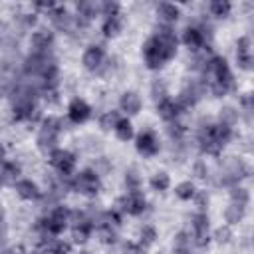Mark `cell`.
I'll return each instance as SVG.
<instances>
[{
	"instance_id": "cell-1",
	"label": "cell",
	"mask_w": 254,
	"mask_h": 254,
	"mask_svg": "<svg viewBox=\"0 0 254 254\" xmlns=\"http://www.w3.org/2000/svg\"><path fill=\"white\" fill-rule=\"evenodd\" d=\"M179 54V34L175 28L155 26L141 44V60L149 71L159 73Z\"/></svg>"
},
{
	"instance_id": "cell-2",
	"label": "cell",
	"mask_w": 254,
	"mask_h": 254,
	"mask_svg": "<svg viewBox=\"0 0 254 254\" xmlns=\"http://www.w3.org/2000/svg\"><path fill=\"white\" fill-rule=\"evenodd\" d=\"M200 77L206 81V91L208 95L216 97V99H222V97H228L232 93H236V77H234V71L230 67V62L220 56V54H212L204 71L200 73Z\"/></svg>"
},
{
	"instance_id": "cell-3",
	"label": "cell",
	"mask_w": 254,
	"mask_h": 254,
	"mask_svg": "<svg viewBox=\"0 0 254 254\" xmlns=\"http://www.w3.org/2000/svg\"><path fill=\"white\" fill-rule=\"evenodd\" d=\"M67 119L62 117V115H56V113H48L44 115V119L40 121V125L36 127V139H34V145L36 149L48 157L50 153H54L58 147H62V135L67 127Z\"/></svg>"
},
{
	"instance_id": "cell-4",
	"label": "cell",
	"mask_w": 254,
	"mask_h": 254,
	"mask_svg": "<svg viewBox=\"0 0 254 254\" xmlns=\"http://www.w3.org/2000/svg\"><path fill=\"white\" fill-rule=\"evenodd\" d=\"M252 173L248 161L242 155H224L218 167L212 171L210 183L218 189H230L232 185H240Z\"/></svg>"
},
{
	"instance_id": "cell-5",
	"label": "cell",
	"mask_w": 254,
	"mask_h": 254,
	"mask_svg": "<svg viewBox=\"0 0 254 254\" xmlns=\"http://www.w3.org/2000/svg\"><path fill=\"white\" fill-rule=\"evenodd\" d=\"M109 52L105 48L103 42H89L83 46V52H81V67L91 73V75H97V77H103L105 73V67H107V62H109Z\"/></svg>"
},
{
	"instance_id": "cell-6",
	"label": "cell",
	"mask_w": 254,
	"mask_h": 254,
	"mask_svg": "<svg viewBox=\"0 0 254 254\" xmlns=\"http://www.w3.org/2000/svg\"><path fill=\"white\" fill-rule=\"evenodd\" d=\"M101 190H103V179H99L89 167L77 169V173L69 179V192H75L87 200L97 198Z\"/></svg>"
},
{
	"instance_id": "cell-7",
	"label": "cell",
	"mask_w": 254,
	"mask_h": 254,
	"mask_svg": "<svg viewBox=\"0 0 254 254\" xmlns=\"http://www.w3.org/2000/svg\"><path fill=\"white\" fill-rule=\"evenodd\" d=\"M210 216L208 212H198L194 210L190 214V220H189V228L187 232L190 234V242H192V248L194 250H204L208 248L212 242H210Z\"/></svg>"
},
{
	"instance_id": "cell-8",
	"label": "cell",
	"mask_w": 254,
	"mask_h": 254,
	"mask_svg": "<svg viewBox=\"0 0 254 254\" xmlns=\"http://www.w3.org/2000/svg\"><path fill=\"white\" fill-rule=\"evenodd\" d=\"M48 26L56 32V34H64L67 38H73L75 36V30H77V24H75V16H73V10L65 4H56L48 14Z\"/></svg>"
},
{
	"instance_id": "cell-9",
	"label": "cell",
	"mask_w": 254,
	"mask_h": 254,
	"mask_svg": "<svg viewBox=\"0 0 254 254\" xmlns=\"http://www.w3.org/2000/svg\"><path fill=\"white\" fill-rule=\"evenodd\" d=\"M69 212H71V206H67L65 202H60L56 206H52L48 212L40 214L38 220L42 222V226L54 234V236H62L64 232L69 230Z\"/></svg>"
},
{
	"instance_id": "cell-10",
	"label": "cell",
	"mask_w": 254,
	"mask_h": 254,
	"mask_svg": "<svg viewBox=\"0 0 254 254\" xmlns=\"http://www.w3.org/2000/svg\"><path fill=\"white\" fill-rule=\"evenodd\" d=\"M46 159H48L52 173H56L62 179H71L77 173V153H73L67 147H58Z\"/></svg>"
},
{
	"instance_id": "cell-11",
	"label": "cell",
	"mask_w": 254,
	"mask_h": 254,
	"mask_svg": "<svg viewBox=\"0 0 254 254\" xmlns=\"http://www.w3.org/2000/svg\"><path fill=\"white\" fill-rule=\"evenodd\" d=\"M115 208H119L125 216H133V218H141L145 216V212L149 210V198L145 194V190H127L125 194H121L115 202Z\"/></svg>"
},
{
	"instance_id": "cell-12",
	"label": "cell",
	"mask_w": 254,
	"mask_h": 254,
	"mask_svg": "<svg viewBox=\"0 0 254 254\" xmlns=\"http://www.w3.org/2000/svg\"><path fill=\"white\" fill-rule=\"evenodd\" d=\"M26 40H28V52H34V54H54L58 34L48 24H40L36 30H32L26 36Z\"/></svg>"
},
{
	"instance_id": "cell-13",
	"label": "cell",
	"mask_w": 254,
	"mask_h": 254,
	"mask_svg": "<svg viewBox=\"0 0 254 254\" xmlns=\"http://www.w3.org/2000/svg\"><path fill=\"white\" fill-rule=\"evenodd\" d=\"M133 145H135V151L141 159H155L163 151V141H161L159 133L155 129H149V127L135 133Z\"/></svg>"
},
{
	"instance_id": "cell-14",
	"label": "cell",
	"mask_w": 254,
	"mask_h": 254,
	"mask_svg": "<svg viewBox=\"0 0 254 254\" xmlns=\"http://www.w3.org/2000/svg\"><path fill=\"white\" fill-rule=\"evenodd\" d=\"M65 119L71 127H77V125H85L87 121L93 119V107L91 103L85 99V97H71L65 105Z\"/></svg>"
},
{
	"instance_id": "cell-15",
	"label": "cell",
	"mask_w": 254,
	"mask_h": 254,
	"mask_svg": "<svg viewBox=\"0 0 254 254\" xmlns=\"http://www.w3.org/2000/svg\"><path fill=\"white\" fill-rule=\"evenodd\" d=\"M153 16H155V26L175 28L185 14H183V6L181 4L157 2V4H153Z\"/></svg>"
},
{
	"instance_id": "cell-16",
	"label": "cell",
	"mask_w": 254,
	"mask_h": 254,
	"mask_svg": "<svg viewBox=\"0 0 254 254\" xmlns=\"http://www.w3.org/2000/svg\"><path fill=\"white\" fill-rule=\"evenodd\" d=\"M177 34H179V46H183L189 54H196V52L204 50L206 46H212V44L206 42V38H204L202 32L198 30V26H194L192 22L185 24L183 30L177 32Z\"/></svg>"
},
{
	"instance_id": "cell-17",
	"label": "cell",
	"mask_w": 254,
	"mask_h": 254,
	"mask_svg": "<svg viewBox=\"0 0 254 254\" xmlns=\"http://www.w3.org/2000/svg\"><path fill=\"white\" fill-rule=\"evenodd\" d=\"M117 111L123 117H129V119H133L135 115H139L143 111V97H141V93L135 91V89L121 91V95L117 99Z\"/></svg>"
},
{
	"instance_id": "cell-18",
	"label": "cell",
	"mask_w": 254,
	"mask_h": 254,
	"mask_svg": "<svg viewBox=\"0 0 254 254\" xmlns=\"http://www.w3.org/2000/svg\"><path fill=\"white\" fill-rule=\"evenodd\" d=\"M12 189H14L16 196L20 200H24V202H38L42 198V192H44L42 185L38 181L30 179V177H22Z\"/></svg>"
},
{
	"instance_id": "cell-19",
	"label": "cell",
	"mask_w": 254,
	"mask_h": 254,
	"mask_svg": "<svg viewBox=\"0 0 254 254\" xmlns=\"http://www.w3.org/2000/svg\"><path fill=\"white\" fill-rule=\"evenodd\" d=\"M125 30V14H117V16H105L101 18L99 24V36L109 42V40H117Z\"/></svg>"
},
{
	"instance_id": "cell-20",
	"label": "cell",
	"mask_w": 254,
	"mask_h": 254,
	"mask_svg": "<svg viewBox=\"0 0 254 254\" xmlns=\"http://www.w3.org/2000/svg\"><path fill=\"white\" fill-rule=\"evenodd\" d=\"M155 113H157V117L163 121V125H165V123L179 121V119H183V115H185L183 109L179 107V103L175 101V97H167V99L155 103Z\"/></svg>"
},
{
	"instance_id": "cell-21",
	"label": "cell",
	"mask_w": 254,
	"mask_h": 254,
	"mask_svg": "<svg viewBox=\"0 0 254 254\" xmlns=\"http://www.w3.org/2000/svg\"><path fill=\"white\" fill-rule=\"evenodd\" d=\"M22 177H24V169H22L20 161L8 159L6 163L0 165V185L2 187H10L12 189Z\"/></svg>"
},
{
	"instance_id": "cell-22",
	"label": "cell",
	"mask_w": 254,
	"mask_h": 254,
	"mask_svg": "<svg viewBox=\"0 0 254 254\" xmlns=\"http://www.w3.org/2000/svg\"><path fill=\"white\" fill-rule=\"evenodd\" d=\"M234 12V4L228 0H212L204 4V14L212 20V22H222L228 20Z\"/></svg>"
},
{
	"instance_id": "cell-23",
	"label": "cell",
	"mask_w": 254,
	"mask_h": 254,
	"mask_svg": "<svg viewBox=\"0 0 254 254\" xmlns=\"http://www.w3.org/2000/svg\"><path fill=\"white\" fill-rule=\"evenodd\" d=\"M212 171L214 169L210 167L206 157H196L190 163V181H194V183H210Z\"/></svg>"
},
{
	"instance_id": "cell-24",
	"label": "cell",
	"mask_w": 254,
	"mask_h": 254,
	"mask_svg": "<svg viewBox=\"0 0 254 254\" xmlns=\"http://www.w3.org/2000/svg\"><path fill=\"white\" fill-rule=\"evenodd\" d=\"M246 214H248V206H242V204H238V202H230L228 200V204L224 206V210H222V218H224V224H228V226H238L244 218H246Z\"/></svg>"
},
{
	"instance_id": "cell-25",
	"label": "cell",
	"mask_w": 254,
	"mask_h": 254,
	"mask_svg": "<svg viewBox=\"0 0 254 254\" xmlns=\"http://www.w3.org/2000/svg\"><path fill=\"white\" fill-rule=\"evenodd\" d=\"M157 240H159V230H157V226H155V224L145 222V224H141V226H139L137 240H135V244H137V246H141V248L149 250L153 244H157Z\"/></svg>"
},
{
	"instance_id": "cell-26",
	"label": "cell",
	"mask_w": 254,
	"mask_h": 254,
	"mask_svg": "<svg viewBox=\"0 0 254 254\" xmlns=\"http://www.w3.org/2000/svg\"><path fill=\"white\" fill-rule=\"evenodd\" d=\"M93 236L97 238V242L101 246H107V248H113V246L121 244L119 228H113V226H99V228L93 230Z\"/></svg>"
},
{
	"instance_id": "cell-27",
	"label": "cell",
	"mask_w": 254,
	"mask_h": 254,
	"mask_svg": "<svg viewBox=\"0 0 254 254\" xmlns=\"http://www.w3.org/2000/svg\"><path fill=\"white\" fill-rule=\"evenodd\" d=\"M216 123L224 125V127H230V129H236V125L240 123V111L236 105H222L216 113Z\"/></svg>"
},
{
	"instance_id": "cell-28",
	"label": "cell",
	"mask_w": 254,
	"mask_h": 254,
	"mask_svg": "<svg viewBox=\"0 0 254 254\" xmlns=\"http://www.w3.org/2000/svg\"><path fill=\"white\" fill-rule=\"evenodd\" d=\"M113 137L117 139V141H121V143H129V141H133V137H135V125H133V119H129V117H121L117 123H115V127H113Z\"/></svg>"
},
{
	"instance_id": "cell-29",
	"label": "cell",
	"mask_w": 254,
	"mask_h": 254,
	"mask_svg": "<svg viewBox=\"0 0 254 254\" xmlns=\"http://www.w3.org/2000/svg\"><path fill=\"white\" fill-rule=\"evenodd\" d=\"M91 238H93V226L91 224H79V226L69 228V240L73 246L83 248Z\"/></svg>"
},
{
	"instance_id": "cell-30",
	"label": "cell",
	"mask_w": 254,
	"mask_h": 254,
	"mask_svg": "<svg viewBox=\"0 0 254 254\" xmlns=\"http://www.w3.org/2000/svg\"><path fill=\"white\" fill-rule=\"evenodd\" d=\"M121 117H123V115H121L117 109H105V111L97 113L95 121H97V127H99L101 133H111L113 127H115V123H117Z\"/></svg>"
},
{
	"instance_id": "cell-31",
	"label": "cell",
	"mask_w": 254,
	"mask_h": 254,
	"mask_svg": "<svg viewBox=\"0 0 254 254\" xmlns=\"http://www.w3.org/2000/svg\"><path fill=\"white\" fill-rule=\"evenodd\" d=\"M171 187H173V181H171V175H169L167 171H155V173L149 177V189H151L153 192L163 194V192L171 190Z\"/></svg>"
},
{
	"instance_id": "cell-32",
	"label": "cell",
	"mask_w": 254,
	"mask_h": 254,
	"mask_svg": "<svg viewBox=\"0 0 254 254\" xmlns=\"http://www.w3.org/2000/svg\"><path fill=\"white\" fill-rule=\"evenodd\" d=\"M171 189H173V194H175L181 202H190L198 187H196V183H194V181L185 179V181H179V183H177L175 187H171Z\"/></svg>"
},
{
	"instance_id": "cell-33",
	"label": "cell",
	"mask_w": 254,
	"mask_h": 254,
	"mask_svg": "<svg viewBox=\"0 0 254 254\" xmlns=\"http://www.w3.org/2000/svg\"><path fill=\"white\" fill-rule=\"evenodd\" d=\"M149 93H151V97H153L155 103H159V101L171 97V95H169V83H167V79L161 77V75L153 77V79H151V85H149Z\"/></svg>"
},
{
	"instance_id": "cell-34",
	"label": "cell",
	"mask_w": 254,
	"mask_h": 254,
	"mask_svg": "<svg viewBox=\"0 0 254 254\" xmlns=\"http://www.w3.org/2000/svg\"><path fill=\"white\" fill-rule=\"evenodd\" d=\"M232 240H234V228L228 224H220V226L210 230V242H214L218 246H226Z\"/></svg>"
},
{
	"instance_id": "cell-35",
	"label": "cell",
	"mask_w": 254,
	"mask_h": 254,
	"mask_svg": "<svg viewBox=\"0 0 254 254\" xmlns=\"http://www.w3.org/2000/svg\"><path fill=\"white\" fill-rule=\"evenodd\" d=\"M123 185H125V192L127 190H141L143 189V175L137 167H129L123 173Z\"/></svg>"
},
{
	"instance_id": "cell-36",
	"label": "cell",
	"mask_w": 254,
	"mask_h": 254,
	"mask_svg": "<svg viewBox=\"0 0 254 254\" xmlns=\"http://www.w3.org/2000/svg\"><path fill=\"white\" fill-rule=\"evenodd\" d=\"M228 190V200L230 202H238V204H242V206H250V200H252V196H250V190L240 183V185H232L230 189H226Z\"/></svg>"
},
{
	"instance_id": "cell-37",
	"label": "cell",
	"mask_w": 254,
	"mask_h": 254,
	"mask_svg": "<svg viewBox=\"0 0 254 254\" xmlns=\"http://www.w3.org/2000/svg\"><path fill=\"white\" fill-rule=\"evenodd\" d=\"M89 169H91L99 179H105L107 175H111V171H113V163H111L109 157H105V155H97V157H93V163L89 165Z\"/></svg>"
},
{
	"instance_id": "cell-38",
	"label": "cell",
	"mask_w": 254,
	"mask_h": 254,
	"mask_svg": "<svg viewBox=\"0 0 254 254\" xmlns=\"http://www.w3.org/2000/svg\"><path fill=\"white\" fill-rule=\"evenodd\" d=\"M173 252H194L192 242H190V234L187 232V228L179 230L173 236Z\"/></svg>"
},
{
	"instance_id": "cell-39",
	"label": "cell",
	"mask_w": 254,
	"mask_h": 254,
	"mask_svg": "<svg viewBox=\"0 0 254 254\" xmlns=\"http://www.w3.org/2000/svg\"><path fill=\"white\" fill-rule=\"evenodd\" d=\"M190 202L194 204V208H196L198 212H206V208H208V204H210V194H208V190H206V189H196V192H194V196H192Z\"/></svg>"
},
{
	"instance_id": "cell-40",
	"label": "cell",
	"mask_w": 254,
	"mask_h": 254,
	"mask_svg": "<svg viewBox=\"0 0 254 254\" xmlns=\"http://www.w3.org/2000/svg\"><path fill=\"white\" fill-rule=\"evenodd\" d=\"M234 62H236V67L240 71H252L254 69V54L248 52V54H234Z\"/></svg>"
},
{
	"instance_id": "cell-41",
	"label": "cell",
	"mask_w": 254,
	"mask_h": 254,
	"mask_svg": "<svg viewBox=\"0 0 254 254\" xmlns=\"http://www.w3.org/2000/svg\"><path fill=\"white\" fill-rule=\"evenodd\" d=\"M123 14V4L117 0H101V18Z\"/></svg>"
},
{
	"instance_id": "cell-42",
	"label": "cell",
	"mask_w": 254,
	"mask_h": 254,
	"mask_svg": "<svg viewBox=\"0 0 254 254\" xmlns=\"http://www.w3.org/2000/svg\"><path fill=\"white\" fill-rule=\"evenodd\" d=\"M252 52V38L248 34H242L234 42V54H248Z\"/></svg>"
},
{
	"instance_id": "cell-43",
	"label": "cell",
	"mask_w": 254,
	"mask_h": 254,
	"mask_svg": "<svg viewBox=\"0 0 254 254\" xmlns=\"http://www.w3.org/2000/svg\"><path fill=\"white\" fill-rule=\"evenodd\" d=\"M85 147V151L89 153V155H93V157H97V155H103V141L99 139V137H87V143L83 145Z\"/></svg>"
},
{
	"instance_id": "cell-44",
	"label": "cell",
	"mask_w": 254,
	"mask_h": 254,
	"mask_svg": "<svg viewBox=\"0 0 254 254\" xmlns=\"http://www.w3.org/2000/svg\"><path fill=\"white\" fill-rule=\"evenodd\" d=\"M6 161H8V149H6V145L0 141V165L6 163Z\"/></svg>"
},
{
	"instance_id": "cell-45",
	"label": "cell",
	"mask_w": 254,
	"mask_h": 254,
	"mask_svg": "<svg viewBox=\"0 0 254 254\" xmlns=\"http://www.w3.org/2000/svg\"><path fill=\"white\" fill-rule=\"evenodd\" d=\"M73 254H93V252H89L87 248H79L77 252H73Z\"/></svg>"
},
{
	"instance_id": "cell-46",
	"label": "cell",
	"mask_w": 254,
	"mask_h": 254,
	"mask_svg": "<svg viewBox=\"0 0 254 254\" xmlns=\"http://www.w3.org/2000/svg\"><path fill=\"white\" fill-rule=\"evenodd\" d=\"M0 190H2V185H0Z\"/></svg>"
}]
</instances>
